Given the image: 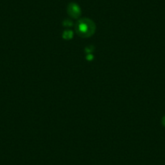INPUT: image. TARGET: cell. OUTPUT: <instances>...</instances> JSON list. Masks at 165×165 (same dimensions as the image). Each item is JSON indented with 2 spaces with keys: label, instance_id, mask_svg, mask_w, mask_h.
I'll return each instance as SVG.
<instances>
[{
  "label": "cell",
  "instance_id": "obj_3",
  "mask_svg": "<svg viewBox=\"0 0 165 165\" xmlns=\"http://www.w3.org/2000/svg\"><path fill=\"white\" fill-rule=\"evenodd\" d=\"M74 33L71 30H66L62 33V38L65 40H71L73 38Z\"/></svg>",
  "mask_w": 165,
  "mask_h": 165
},
{
  "label": "cell",
  "instance_id": "obj_6",
  "mask_svg": "<svg viewBox=\"0 0 165 165\" xmlns=\"http://www.w3.org/2000/svg\"><path fill=\"white\" fill-rule=\"evenodd\" d=\"M93 58H94V56H93V54H87V56H86V59H87V61H92Z\"/></svg>",
  "mask_w": 165,
  "mask_h": 165
},
{
  "label": "cell",
  "instance_id": "obj_4",
  "mask_svg": "<svg viewBox=\"0 0 165 165\" xmlns=\"http://www.w3.org/2000/svg\"><path fill=\"white\" fill-rule=\"evenodd\" d=\"M62 25L66 28H70V27L73 26V23H72L71 20H65L62 22Z\"/></svg>",
  "mask_w": 165,
  "mask_h": 165
},
{
  "label": "cell",
  "instance_id": "obj_5",
  "mask_svg": "<svg viewBox=\"0 0 165 165\" xmlns=\"http://www.w3.org/2000/svg\"><path fill=\"white\" fill-rule=\"evenodd\" d=\"M85 50V53L87 54H92V52H93L95 50V47L93 46H87L84 49Z\"/></svg>",
  "mask_w": 165,
  "mask_h": 165
},
{
  "label": "cell",
  "instance_id": "obj_2",
  "mask_svg": "<svg viewBox=\"0 0 165 165\" xmlns=\"http://www.w3.org/2000/svg\"><path fill=\"white\" fill-rule=\"evenodd\" d=\"M67 12L69 16L73 19H78L81 16V9L76 3L69 4L67 8Z\"/></svg>",
  "mask_w": 165,
  "mask_h": 165
},
{
  "label": "cell",
  "instance_id": "obj_7",
  "mask_svg": "<svg viewBox=\"0 0 165 165\" xmlns=\"http://www.w3.org/2000/svg\"><path fill=\"white\" fill-rule=\"evenodd\" d=\"M162 123H163V125L165 126V117H163V119H162Z\"/></svg>",
  "mask_w": 165,
  "mask_h": 165
},
{
  "label": "cell",
  "instance_id": "obj_1",
  "mask_svg": "<svg viewBox=\"0 0 165 165\" xmlns=\"http://www.w3.org/2000/svg\"><path fill=\"white\" fill-rule=\"evenodd\" d=\"M96 24L89 19H82L75 25V30L77 34L81 37H90L96 32Z\"/></svg>",
  "mask_w": 165,
  "mask_h": 165
}]
</instances>
